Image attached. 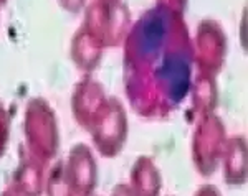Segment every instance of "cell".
Returning a JSON list of instances; mask_svg holds the SVG:
<instances>
[{
  "label": "cell",
  "instance_id": "6da1fadb",
  "mask_svg": "<svg viewBox=\"0 0 248 196\" xmlns=\"http://www.w3.org/2000/svg\"><path fill=\"white\" fill-rule=\"evenodd\" d=\"M25 149L42 162H51L60 149V129L55 109L43 98H31L23 115Z\"/></svg>",
  "mask_w": 248,
  "mask_h": 196
},
{
  "label": "cell",
  "instance_id": "7a4b0ae2",
  "mask_svg": "<svg viewBox=\"0 0 248 196\" xmlns=\"http://www.w3.org/2000/svg\"><path fill=\"white\" fill-rule=\"evenodd\" d=\"M83 28L103 48H114L129 33V14L121 0H93L85 9Z\"/></svg>",
  "mask_w": 248,
  "mask_h": 196
},
{
  "label": "cell",
  "instance_id": "3957f363",
  "mask_svg": "<svg viewBox=\"0 0 248 196\" xmlns=\"http://www.w3.org/2000/svg\"><path fill=\"white\" fill-rule=\"evenodd\" d=\"M127 112L118 98H108V102L98 119L88 130L93 147L101 157L114 158L121 154L127 139Z\"/></svg>",
  "mask_w": 248,
  "mask_h": 196
},
{
  "label": "cell",
  "instance_id": "277c9868",
  "mask_svg": "<svg viewBox=\"0 0 248 196\" xmlns=\"http://www.w3.org/2000/svg\"><path fill=\"white\" fill-rule=\"evenodd\" d=\"M225 145L227 134L222 121L214 114L203 115L192 140V158L199 173L209 177L217 170L222 162Z\"/></svg>",
  "mask_w": 248,
  "mask_h": 196
},
{
  "label": "cell",
  "instance_id": "5b68a950",
  "mask_svg": "<svg viewBox=\"0 0 248 196\" xmlns=\"http://www.w3.org/2000/svg\"><path fill=\"white\" fill-rule=\"evenodd\" d=\"M63 163L73 195L93 196L98 183V165L91 147H88L86 143L73 145Z\"/></svg>",
  "mask_w": 248,
  "mask_h": 196
},
{
  "label": "cell",
  "instance_id": "8992f818",
  "mask_svg": "<svg viewBox=\"0 0 248 196\" xmlns=\"http://www.w3.org/2000/svg\"><path fill=\"white\" fill-rule=\"evenodd\" d=\"M108 102V96L101 83L91 76H83L75 84L71 94V112L79 127L90 130Z\"/></svg>",
  "mask_w": 248,
  "mask_h": 196
},
{
  "label": "cell",
  "instance_id": "52a82bcc",
  "mask_svg": "<svg viewBox=\"0 0 248 196\" xmlns=\"http://www.w3.org/2000/svg\"><path fill=\"white\" fill-rule=\"evenodd\" d=\"M227 55V37L218 23L205 20L197 30V65L203 74H217Z\"/></svg>",
  "mask_w": 248,
  "mask_h": 196
},
{
  "label": "cell",
  "instance_id": "ba28073f",
  "mask_svg": "<svg viewBox=\"0 0 248 196\" xmlns=\"http://www.w3.org/2000/svg\"><path fill=\"white\" fill-rule=\"evenodd\" d=\"M45 162H42L27 149H20L18 165L12 177L10 188L17 196H43L45 193Z\"/></svg>",
  "mask_w": 248,
  "mask_h": 196
},
{
  "label": "cell",
  "instance_id": "9c48e42d",
  "mask_svg": "<svg viewBox=\"0 0 248 196\" xmlns=\"http://www.w3.org/2000/svg\"><path fill=\"white\" fill-rule=\"evenodd\" d=\"M103 51H105V48L99 45L83 27H79L75 31L70 46L71 61L85 76H91V73L99 66Z\"/></svg>",
  "mask_w": 248,
  "mask_h": 196
},
{
  "label": "cell",
  "instance_id": "30bf717a",
  "mask_svg": "<svg viewBox=\"0 0 248 196\" xmlns=\"http://www.w3.org/2000/svg\"><path fill=\"white\" fill-rule=\"evenodd\" d=\"M222 167L223 178L229 185L238 186L247 182V142L243 135H233L227 140Z\"/></svg>",
  "mask_w": 248,
  "mask_h": 196
},
{
  "label": "cell",
  "instance_id": "8fae6325",
  "mask_svg": "<svg viewBox=\"0 0 248 196\" xmlns=\"http://www.w3.org/2000/svg\"><path fill=\"white\" fill-rule=\"evenodd\" d=\"M131 190L136 196H159L162 190V178L161 171L155 167L151 157L141 155L134 162L129 173Z\"/></svg>",
  "mask_w": 248,
  "mask_h": 196
},
{
  "label": "cell",
  "instance_id": "7c38bea8",
  "mask_svg": "<svg viewBox=\"0 0 248 196\" xmlns=\"http://www.w3.org/2000/svg\"><path fill=\"white\" fill-rule=\"evenodd\" d=\"M217 84L214 76L201 73L194 83V104L197 111L203 115L214 114L217 106Z\"/></svg>",
  "mask_w": 248,
  "mask_h": 196
},
{
  "label": "cell",
  "instance_id": "4fadbf2b",
  "mask_svg": "<svg viewBox=\"0 0 248 196\" xmlns=\"http://www.w3.org/2000/svg\"><path fill=\"white\" fill-rule=\"evenodd\" d=\"M45 196H75L71 191L70 182L66 178L65 163L57 162L50 168L45 180Z\"/></svg>",
  "mask_w": 248,
  "mask_h": 196
},
{
  "label": "cell",
  "instance_id": "5bb4252c",
  "mask_svg": "<svg viewBox=\"0 0 248 196\" xmlns=\"http://www.w3.org/2000/svg\"><path fill=\"white\" fill-rule=\"evenodd\" d=\"M10 137V114L5 104L0 101V157L5 154Z\"/></svg>",
  "mask_w": 248,
  "mask_h": 196
},
{
  "label": "cell",
  "instance_id": "9a60e30c",
  "mask_svg": "<svg viewBox=\"0 0 248 196\" xmlns=\"http://www.w3.org/2000/svg\"><path fill=\"white\" fill-rule=\"evenodd\" d=\"M58 3L62 5L63 10H66L68 14L73 15H77L86 9V0H58Z\"/></svg>",
  "mask_w": 248,
  "mask_h": 196
},
{
  "label": "cell",
  "instance_id": "2e32d148",
  "mask_svg": "<svg viewBox=\"0 0 248 196\" xmlns=\"http://www.w3.org/2000/svg\"><path fill=\"white\" fill-rule=\"evenodd\" d=\"M194 196H222V193L215 185H202Z\"/></svg>",
  "mask_w": 248,
  "mask_h": 196
},
{
  "label": "cell",
  "instance_id": "e0dca14e",
  "mask_svg": "<svg viewBox=\"0 0 248 196\" xmlns=\"http://www.w3.org/2000/svg\"><path fill=\"white\" fill-rule=\"evenodd\" d=\"M111 196H136L134 191L131 190V186L127 183H121V185H116L111 191Z\"/></svg>",
  "mask_w": 248,
  "mask_h": 196
},
{
  "label": "cell",
  "instance_id": "ac0fdd59",
  "mask_svg": "<svg viewBox=\"0 0 248 196\" xmlns=\"http://www.w3.org/2000/svg\"><path fill=\"white\" fill-rule=\"evenodd\" d=\"M0 196H17V195H15V191L9 186V188H5L2 193H0Z\"/></svg>",
  "mask_w": 248,
  "mask_h": 196
},
{
  "label": "cell",
  "instance_id": "d6986e66",
  "mask_svg": "<svg viewBox=\"0 0 248 196\" xmlns=\"http://www.w3.org/2000/svg\"><path fill=\"white\" fill-rule=\"evenodd\" d=\"M5 2H7V0H0V5H3Z\"/></svg>",
  "mask_w": 248,
  "mask_h": 196
},
{
  "label": "cell",
  "instance_id": "ffe728a7",
  "mask_svg": "<svg viewBox=\"0 0 248 196\" xmlns=\"http://www.w3.org/2000/svg\"><path fill=\"white\" fill-rule=\"evenodd\" d=\"M93 196H94V195H93Z\"/></svg>",
  "mask_w": 248,
  "mask_h": 196
},
{
  "label": "cell",
  "instance_id": "44dd1931",
  "mask_svg": "<svg viewBox=\"0 0 248 196\" xmlns=\"http://www.w3.org/2000/svg\"><path fill=\"white\" fill-rule=\"evenodd\" d=\"M169 196H170V195H169Z\"/></svg>",
  "mask_w": 248,
  "mask_h": 196
}]
</instances>
